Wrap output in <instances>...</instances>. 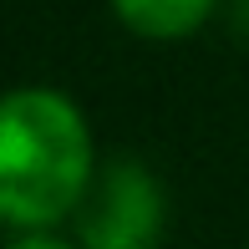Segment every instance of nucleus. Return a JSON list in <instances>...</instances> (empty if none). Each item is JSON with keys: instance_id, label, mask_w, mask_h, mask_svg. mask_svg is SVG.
<instances>
[{"instance_id": "2", "label": "nucleus", "mask_w": 249, "mask_h": 249, "mask_svg": "<svg viewBox=\"0 0 249 249\" xmlns=\"http://www.w3.org/2000/svg\"><path fill=\"white\" fill-rule=\"evenodd\" d=\"M168 219L163 183L148 163L117 158L97 173L82 203V249H158Z\"/></svg>"}, {"instance_id": "1", "label": "nucleus", "mask_w": 249, "mask_h": 249, "mask_svg": "<svg viewBox=\"0 0 249 249\" xmlns=\"http://www.w3.org/2000/svg\"><path fill=\"white\" fill-rule=\"evenodd\" d=\"M97 183L92 127L56 87H16L0 117V219L16 234L56 229Z\"/></svg>"}, {"instance_id": "4", "label": "nucleus", "mask_w": 249, "mask_h": 249, "mask_svg": "<svg viewBox=\"0 0 249 249\" xmlns=\"http://www.w3.org/2000/svg\"><path fill=\"white\" fill-rule=\"evenodd\" d=\"M10 249H82V244H66V239H56L51 229H31V234H20Z\"/></svg>"}, {"instance_id": "3", "label": "nucleus", "mask_w": 249, "mask_h": 249, "mask_svg": "<svg viewBox=\"0 0 249 249\" xmlns=\"http://www.w3.org/2000/svg\"><path fill=\"white\" fill-rule=\"evenodd\" d=\"M112 16L148 41H183L219 10V0H107Z\"/></svg>"}]
</instances>
